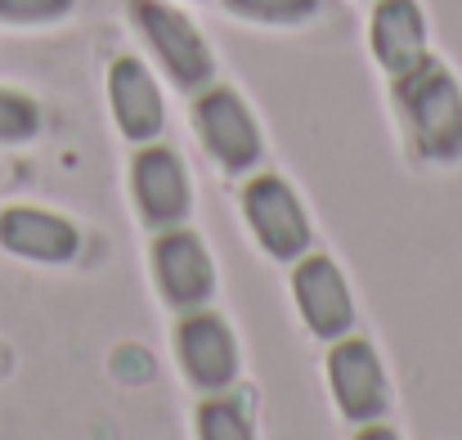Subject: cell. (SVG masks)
Segmentation results:
<instances>
[{"mask_svg": "<svg viewBox=\"0 0 462 440\" xmlns=\"http://www.w3.org/2000/svg\"><path fill=\"white\" fill-rule=\"evenodd\" d=\"M391 95L409 145L422 162H458L462 157V86L440 59H422L409 72L391 77Z\"/></svg>", "mask_w": 462, "mask_h": 440, "instance_id": "1", "label": "cell"}, {"mask_svg": "<svg viewBox=\"0 0 462 440\" xmlns=\"http://www.w3.org/2000/svg\"><path fill=\"white\" fill-rule=\"evenodd\" d=\"M131 23L180 90L198 95L216 81V54L184 9H175L171 0H131Z\"/></svg>", "mask_w": 462, "mask_h": 440, "instance_id": "2", "label": "cell"}, {"mask_svg": "<svg viewBox=\"0 0 462 440\" xmlns=\"http://www.w3.org/2000/svg\"><path fill=\"white\" fill-rule=\"evenodd\" d=\"M193 131L211 162L229 175H247L265 157V136L247 99L229 86H202L193 95Z\"/></svg>", "mask_w": 462, "mask_h": 440, "instance_id": "3", "label": "cell"}, {"mask_svg": "<svg viewBox=\"0 0 462 440\" xmlns=\"http://www.w3.org/2000/svg\"><path fill=\"white\" fill-rule=\"evenodd\" d=\"M243 216H247L261 252L274 257V261H297V257H306L314 248V225H310L301 193L283 175H274V171L247 175V184H243Z\"/></svg>", "mask_w": 462, "mask_h": 440, "instance_id": "4", "label": "cell"}, {"mask_svg": "<svg viewBox=\"0 0 462 440\" xmlns=\"http://www.w3.org/2000/svg\"><path fill=\"white\" fill-rule=\"evenodd\" d=\"M175 355H180L184 378L202 396L229 391L238 382V369H243L238 337H234L229 319L216 314V310H207V305L180 314V323H175Z\"/></svg>", "mask_w": 462, "mask_h": 440, "instance_id": "5", "label": "cell"}, {"mask_svg": "<svg viewBox=\"0 0 462 440\" xmlns=\"http://www.w3.org/2000/svg\"><path fill=\"white\" fill-rule=\"evenodd\" d=\"M328 387H332V405L346 423L364 427L386 418L391 409V382H386V364L373 351V342L364 337H337L328 351Z\"/></svg>", "mask_w": 462, "mask_h": 440, "instance_id": "6", "label": "cell"}, {"mask_svg": "<svg viewBox=\"0 0 462 440\" xmlns=\"http://www.w3.org/2000/svg\"><path fill=\"white\" fill-rule=\"evenodd\" d=\"M131 193H135V207H140L144 225H153V229H175L193 211L189 171H184L180 153L171 145H162V140L135 145V157H131Z\"/></svg>", "mask_w": 462, "mask_h": 440, "instance_id": "7", "label": "cell"}, {"mask_svg": "<svg viewBox=\"0 0 462 440\" xmlns=\"http://www.w3.org/2000/svg\"><path fill=\"white\" fill-rule=\"evenodd\" d=\"M153 279H157V293L171 310H198L216 296V261L207 252V243L175 225V229H157V243H153Z\"/></svg>", "mask_w": 462, "mask_h": 440, "instance_id": "8", "label": "cell"}, {"mask_svg": "<svg viewBox=\"0 0 462 440\" xmlns=\"http://www.w3.org/2000/svg\"><path fill=\"white\" fill-rule=\"evenodd\" d=\"M292 301L301 310V323L319 342H337L355 328V293L341 275V266L328 257V252H314L297 257V270H292Z\"/></svg>", "mask_w": 462, "mask_h": 440, "instance_id": "9", "label": "cell"}, {"mask_svg": "<svg viewBox=\"0 0 462 440\" xmlns=\"http://www.w3.org/2000/svg\"><path fill=\"white\" fill-rule=\"evenodd\" d=\"M108 108H113L117 131L131 145H153V140H162V131H166L162 86H157V77L149 72V63H140L135 54L113 59V68H108Z\"/></svg>", "mask_w": 462, "mask_h": 440, "instance_id": "10", "label": "cell"}, {"mask_svg": "<svg viewBox=\"0 0 462 440\" xmlns=\"http://www.w3.org/2000/svg\"><path fill=\"white\" fill-rule=\"evenodd\" d=\"M0 248L18 261H36V266H68L81 252V229L50 211V207H5L0 211Z\"/></svg>", "mask_w": 462, "mask_h": 440, "instance_id": "11", "label": "cell"}, {"mask_svg": "<svg viewBox=\"0 0 462 440\" xmlns=\"http://www.w3.org/2000/svg\"><path fill=\"white\" fill-rule=\"evenodd\" d=\"M368 50L386 77L427 59V14L418 0H377L368 18Z\"/></svg>", "mask_w": 462, "mask_h": 440, "instance_id": "12", "label": "cell"}, {"mask_svg": "<svg viewBox=\"0 0 462 440\" xmlns=\"http://www.w3.org/2000/svg\"><path fill=\"white\" fill-rule=\"evenodd\" d=\"M198 440H256L247 405L234 391L202 396V405H198Z\"/></svg>", "mask_w": 462, "mask_h": 440, "instance_id": "13", "label": "cell"}, {"mask_svg": "<svg viewBox=\"0 0 462 440\" xmlns=\"http://www.w3.org/2000/svg\"><path fill=\"white\" fill-rule=\"evenodd\" d=\"M323 0H225V9L234 18H247V23H265V27H297L319 14Z\"/></svg>", "mask_w": 462, "mask_h": 440, "instance_id": "14", "label": "cell"}, {"mask_svg": "<svg viewBox=\"0 0 462 440\" xmlns=\"http://www.w3.org/2000/svg\"><path fill=\"white\" fill-rule=\"evenodd\" d=\"M36 131H41L36 99L0 86V145H27V140H36Z\"/></svg>", "mask_w": 462, "mask_h": 440, "instance_id": "15", "label": "cell"}, {"mask_svg": "<svg viewBox=\"0 0 462 440\" xmlns=\"http://www.w3.org/2000/svg\"><path fill=\"white\" fill-rule=\"evenodd\" d=\"M77 0H0V23L14 27H41V23H59L63 14H72Z\"/></svg>", "mask_w": 462, "mask_h": 440, "instance_id": "16", "label": "cell"}, {"mask_svg": "<svg viewBox=\"0 0 462 440\" xmlns=\"http://www.w3.org/2000/svg\"><path fill=\"white\" fill-rule=\"evenodd\" d=\"M355 440H400V432H395V427H386V423L377 418V423H364V427L355 432Z\"/></svg>", "mask_w": 462, "mask_h": 440, "instance_id": "17", "label": "cell"}]
</instances>
